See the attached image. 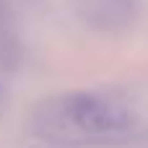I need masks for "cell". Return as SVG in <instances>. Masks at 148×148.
I'll list each match as a JSON object with an SVG mask.
<instances>
[{
    "label": "cell",
    "instance_id": "obj_1",
    "mask_svg": "<svg viewBox=\"0 0 148 148\" xmlns=\"http://www.w3.org/2000/svg\"><path fill=\"white\" fill-rule=\"evenodd\" d=\"M34 133L62 146L122 143L138 133V120L122 104L96 94H60L34 112Z\"/></svg>",
    "mask_w": 148,
    "mask_h": 148
}]
</instances>
